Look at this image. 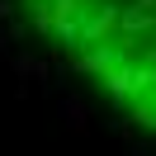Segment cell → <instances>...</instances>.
<instances>
[{
	"mask_svg": "<svg viewBox=\"0 0 156 156\" xmlns=\"http://www.w3.org/2000/svg\"><path fill=\"white\" fill-rule=\"evenodd\" d=\"M24 10L123 118L156 133V0H24Z\"/></svg>",
	"mask_w": 156,
	"mask_h": 156,
	"instance_id": "1",
	"label": "cell"
}]
</instances>
